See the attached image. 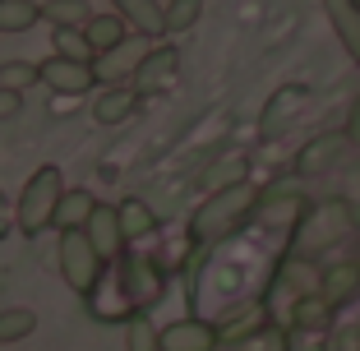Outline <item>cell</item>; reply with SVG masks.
I'll use <instances>...</instances> for the list:
<instances>
[{"label": "cell", "mask_w": 360, "mask_h": 351, "mask_svg": "<svg viewBox=\"0 0 360 351\" xmlns=\"http://www.w3.org/2000/svg\"><path fill=\"white\" fill-rule=\"evenodd\" d=\"M333 319H338V309L319 296V291H305V296H296L286 305V328L291 333H319V338H328Z\"/></svg>", "instance_id": "13"}, {"label": "cell", "mask_w": 360, "mask_h": 351, "mask_svg": "<svg viewBox=\"0 0 360 351\" xmlns=\"http://www.w3.org/2000/svg\"><path fill=\"white\" fill-rule=\"evenodd\" d=\"M255 203H259V190L250 181L231 185V190H212L190 213V241L199 245V250H212V245L240 236L245 226L255 222Z\"/></svg>", "instance_id": "1"}, {"label": "cell", "mask_w": 360, "mask_h": 351, "mask_svg": "<svg viewBox=\"0 0 360 351\" xmlns=\"http://www.w3.org/2000/svg\"><path fill=\"white\" fill-rule=\"evenodd\" d=\"M32 328H37V314H32L28 305H5V309H0V347L23 342Z\"/></svg>", "instance_id": "27"}, {"label": "cell", "mask_w": 360, "mask_h": 351, "mask_svg": "<svg viewBox=\"0 0 360 351\" xmlns=\"http://www.w3.org/2000/svg\"><path fill=\"white\" fill-rule=\"evenodd\" d=\"M286 351H328V338H319V333H291V347Z\"/></svg>", "instance_id": "33"}, {"label": "cell", "mask_w": 360, "mask_h": 351, "mask_svg": "<svg viewBox=\"0 0 360 351\" xmlns=\"http://www.w3.org/2000/svg\"><path fill=\"white\" fill-rule=\"evenodd\" d=\"M60 194H65V171L60 167H37L23 181L19 199H14V226L23 236H42L56 226V208H60Z\"/></svg>", "instance_id": "3"}, {"label": "cell", "mask_w": 360, "mask_h": 351, "mask_svg": "<svg viewBox=\"0 0 360 351\" xmlns=\"http://www.w3.org/2000/svg\"><path fill=\"white\" fill-rule=\"evenodd\" d=\"M143 51H148V37H134V42H120L116 51H106V56H97L93 60V70H97V84H125V75H134V65L143 60Z\"/></svg>", "instance_id": "16"}, {"label": "cell", "mask_w": 360, "mask_h": 351, "mask_svg": "<svg viewBox=\"0 0 360 351\" xmlns=\"http://www.w3.org/2000/svg\"><path fill=\"white\" fill-rule=\"evenodd\" d=\"M305 208H309V199L300 194L296 181H273V185L259 190L255 222L268 226V231H277V236H291L300 226V217H305Z\"/></svg>", "instance_id": "6"}, {"label": "cell", "mask_w": 360, "mask_h": 351, "mask_svg": "<svg viewBox=\"0 0 360 351\" xmlns=\"http://www.w3.org/2000/svg\"><path fill=\"white\" fill-rule=\"evenodd\" d=\"M360 222H356V203L351 199H319L305 208V217H300V226L291 231V255L300 259H319L328 245L347 241V236H356Z\"/></svg>", "instance_id": "2"}, {"label": "cell", "mask_w": 360, "mask_h": 351, "mask_svg": "<svg viewBox=\"0 0 360 351\" xmlns=\"http://www.w3.org/2000/svg\"><path fill=\"white\" fill-rule=\"evenodd\" d=\"M116 213H120V231H125V241H129V245H139L143 236L158 231V213H153L143 199H125V203H116Z\"/></svg>", "instance_id": "23"}, {"label": "cell", "mask_w": 360, "mask_h": 351, "mask_svg": "<svg viewBox=\"0 0 360 351\" xmlns=\"http://www.w3.org/2000/svg\"><path fill=\"white\" fill-rule=\"evenodd\" d=\"M56 259H60L65 287L75 291L79 300H93L97 287H102V277L111 273V264L93 250L88 231H60V250H56Z\"/></svg>", "instance_id": "5"}, {"label": "cell", "mask_w": 360, "mask_h": 351, "mask_svg": "<svg viewBox=\"0 0 360 351\" xmlns=\"http://www.w3.org/2000/svg\"><path fill=\"white\" fill-rule=\"evenodd\" d=\"M37 84H46L56 97H84L97 88V70L88 60H70V56H46L37 60Z\"/></svg>", "instance_id": "8"}, {"label": "cell", "mask_w": 360, "mask_h": 351, "mask_svg": "<svg viewBox=\"0 0 360 351\" xmlns=\"http://www.w3.org/2000/svg\"><path fill=\"white\" fill-rule=\"evenodd\" d=\"M203 14V0H167L162 5V19H167V37H180V32H190Z\"/></svg>", "instance_id": "28"}, {"label": "cell", "mask_w": 360, "mask_h": 351, "mask_svg": "<svg viewBox=\"0 0 360 351\" xmlns=\"http://www.w3.org/2000/svg\"><path fill=\"white\" fill-rule=\"evenodd\" d=\"M180 75V51L171 42H158L143 51V60L134 65V75H129V84L139 88V93H162V88H171Z\"/></svg>", "instance_id": "9"}, {"label": "cell", "mask_w": 360, "mask_h": 351, "mask_svg": "<svg viewBox=\"0 0 360 351\" xmlns=\"http://www.w3.org/2000/svg\"><path fill=\"white\" fill-rule=\"evenodd\" d=\"M139 102H143V93H139L134 84H106L102 93H97V102H93V120L97 125H125L129 116L139 111Z\"/></svg>", "instance_id": "15"}, {"label": "cell", "mask_w": 360, "mask_h": 351, "mask_svg": "<svg viewBox=\"0 0 360 351\" xmlns=\"http://www.w3.org/2000/svg\"><path fill=\"white\" fill-rule=\"evenodd\" d=\"M88 19H93L88 0H42V23L51 28H84Z\"/></svg>", "instance_id": "24"}, {"label": "cell", "mask_w": 360, "mask_h": 351, "mask_svg": "<svg viewBox=\"0 0 360 351\" xmlns=\"http://www.w3.org/2000/svg\"><path fill=\"white\" fill-rule=\"evenodd\" d=\"M323 14H328L333 32H338L342 51L360 65V0H323Z\"/></svg>", "instance_id": "18"}, {"label": "cell", "mask_w": 360, "mask_h": 351, "mask_svg": "<svg viewBox=\"0 0 360 351\" xmlns=\"http://www.w3.org/2000/svg\"><path fill=\"white\" fill-rule=\"evenodd\" d=\"M356 148L347 139V129H328V134H314L305 143V148L296 153V162H291V171H296V181H309V176H328V171H338L342 162H347V153Z\"/></svg>", "instance_id": "7"}, {"label": "cell", "mask_w": 360, "mask_h": 351, "mask_svg": "<svg viewBox=\"0 0 360 351\" xmlns=\"http://www.w3.org/2000/svg\"><path fill=\"white\" fill-rule=\"evenodd\" d=\"M111 273H116L125 314H139V309L148 314V309L167 296V273H162V264L153 255H143V250H125V255L111 264Z\"/></svg>", "instance_id": "4"}, {"label": "cell", "mask_w": 360, "mask_h": 351, "mask_svg": "<svg viewBox=\"0 0 360 351\" xmlns=\"http://www.w3.org/2000/svg\"><path fill=\"white\" fill-rule=\"evenodd\" d=\"M347 139L360 148V97H356V107H351V116H347Z\"/></svg>", "instance_id": "34"}, {"label": "cell", "mask_w": 360, "mask_h": 351, "mask_svg": "<svg viewBox=\"0 0 360 351\" xmlns=\"http://www.w3.org/2000/svg\"><path fill=\"white\" fill-rule=\"evenodd\" d=\"M19 111H23V93H19V88H5V84H0V120H14Z\"/></svg>", "instance_id": "32"}, {"label": "cell", "mask_w": 360, "mask_h": 351, "mask_svg": "<svg viewBox=\"0 0 360 351\" xmlns=\"http://www.w3.org/2000/svg\"><path fill=\"white\" fill-rule=\"evenodd\" d=\"M212 347H217V324L199 319V314L162 328V351H212Z\"/></svg>", "instance_id": "14"}, {"label": "cell", "mask_w": 360, "mask_h": 351, "mask_svg": "<svg viewBox=\"0 0 360 351\" xmlns=\"http://www.w3.org/2000/svg\"><path fill=\"white\" fill-rule=\"evenodd\" d=\"M0 84H5V88H19V93H23V88L37 84V65H28V60H5V65H0Z\"/></svg>", "instance_id": "30"}, {"label": "cell", "mask_w": 360, "mask_h": 351, "mask_svg": "<svg viewBox=\"0 0 360 351\" xmlns=\"http://www.w3.org/2000/svg\"><path fill=\"white\" fill-rule=\"evenodd\" d=\"M14 226V208H10V199H5V190H0V236Z\"/></svg>", "instance_id": "35"}, {"label": "cell", "mask_w": 360, "mask_h": 351, "mask_svg": "<svg viewBox=\"0 0 360 351\" xmlns=\"http://www.w3.org/2000/svg\"><path fill=\"white\" fill-rule=\"evenodd\" d=\"M32 23H42L37 0H0V32H28Z\"/></svg>", "instance_id": "25"}, {"label": "cell", "mask_w": 360, "mask_h": 351, "mask_svg": "<svg viewBox=\"0 0 360 351\" xmlns=\"http://www.w3.org/2000/svg\"><path fill=\"white\" fill-rule=\"evenodd\" d=\"M328 351H360V324L356 328H333Z\"/></svg>", "instance_id": "31"}, {"label": "cell", "mask_w": 360, "mask_h": 351, "mask_svg": "<svg viewBox=\"0 0 360 351\" xmlns=\"http://www.w3.org/2000/svg\"><path fill=\"white\" fill-rule=\"evenodd\" d=\"M305 102H309V88L305 84H282L264 102V111H259V139H277L291 120L300 116V111H305Z\"/></svg>", "instance_id": "10"}, {"label": "cell", "mask_w": 360, "mask_h": 351, "mask_svg": "<svg viewBox=\"0 0 360 351\" xmlns=\"http://www.w3.org/2000/svg\"><path fill=\"white\" fill-rule=\"evenodd\" d=\"M84 231H88V241H93V250H97V255L106 259V264H116V259H120V255L129 250L125 231H120V213L111 208V203H97Z\"/></svg>", "instance_id": "12"}, {"label": "cell", "mask_w": 360, "mask_h": 351, "mask_svg": "<svg viewBox=\"0 0 360 351\" xmlns=\"http://www.w3.org/2000/svg\"><path fill=\"white\" fill-rule=\"evenodd\" d=\"M51 51L70 56V60H88L93 65V46H88L84 28H51Z\"/></svg>", "instance_id": "29"}, {"label": "cell", "mask_w": 360, "mask_h": 351, "mask_svg": "<svg viewBox=\"0 0 360 351\" xmlns=\"http://www.w3.org/2000/svg\"><path fill=\"white\" fill-rule=\"evenodd\" d=\"M250 181V158L245 153H226V158H217V162H208L203 167V176H199V185L203 190H231V185H245Z\"/></svg>", "instance_id": "22"}, {"label": "cell", "mask_w": 360, "mask_h": 351, "mask_svg": "<svg viewBox=\"0 0 360 351\" xmlns=\"http://www.w3.org/2000/svg\"><path fill=\"white\" fill-rule=\"evenodd\" d=\"M314 291L328 300L333 309L356 305V300H360V264H356V259H338V264H323V268H319Z\"/></svg>", "instance_id": "11"}, {"label": "cell", "mask_w": 360, "mask_h": 351, "mask_svg": "<svg viewBox=\"0 0 360 351\" xmlns=\"http://www.w3.org/2000/svg\"><path fill=\"white\" fill-rule=\"evenodd\" d=\"M111 10L139 32V37H167V19H162V0H111Z\"/></svg>", "instance_id": "19"}, {"label": "cell", "mask_w": 360, "mask_h": 351, "mask_svg": "<svg viewBox=\"0 0 360 351\" xmlns=\"http://www.w3.org/2000/svg\"><path fill=\"white\" fill-rule=\"evenodd\" d=\"M125 351H162V328L143 309L125 319Z\"/></svg>", "instance_id": "26"}, {"label": "cell", "mask_w": 360, "mask_h": 351, "mask_svg": "<svg viewBox=\"0 0 360 351\" xmlns=\"http://www.w3.org/2000/svg\"><path fill=\"white\" fill-rule=\"evenodd\" d=\"M291 347V328H282V324H259V328L250 333H236V338H217V347L212 351H286Z\"/></svg>", "instance_id": "17"}, {"label": "cell", "mask_w": 360, "mask_h": 351, "mask_svg": "<svg viewBox=\"0 0 360 351\" xmlns=\"http://www.w3.org/2000/svg\"><path fill=\"white\" fill-rule=\"evenodd\" d=\"M84 37H88V46H93V60H97V56L116 51V46L125 42V37H129V23L120 19L116 10H111V14H93V19L84 23Z\"/></svg>", "instance_id": "21"}, {"label": "cell", "mask_w": 360, "mask_h": 351, "mask_svg": "<svg viewBox=\"0 0 360 351\" xmlns=\"http://www.w3.org/2000/svg\"><path fill=\"white\" fill-rule=\"evenodd\" d=\"M97 203H102V199H97L93 190L65 185V194H60V208H56V231H84Z\"/></svg>", "instance_id": "20"}, {"label": "cell", "mask_w": 360, "mask_h": 351, "mask_svg": "<svg viewBox=\"0 0 360 351\" xmlns=\"http://www.w3.org/2000/svg\"><path fill=\"white\" fill-rule=\"evenodd\" d=\"M356 264H360V259H356Z\"/></svg>", "instance_id": "36"}]
</instances>
